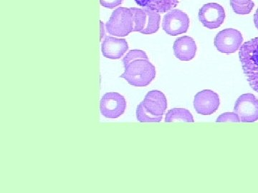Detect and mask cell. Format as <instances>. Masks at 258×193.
Instances as JSON below:
<instances>
[{
	"label": "cell",
	"mask_w": 258,
	"mask_h": 193,
	"mask_svg": "<svg viewBox=\"0 0 258 193\" xmlns=\"http://www.w3.org/2000/svg\"><path fill=\"white\" fill-rule=\"evenodd\" d=\"M124 72L120 76L131 85L146 87L155 79L157 71L149 59H138L124 67Z\"/></svg>",
	"instance_id": "1"
},
{
	"label": "cell",
	"mask_w": 258,
	"mask_h": 193,
	"mask_svg": "<svg viewBox=\"0 0 258 193\" xmlns=\"http://www.w3.org/2000/svg\"><path fill=\"white\" fill-rule=\"evenodd\" d=\"M239 57L249 86L258 92V37L242 45Z\"/></svg>",
	"instance_id": "2"
},
{
	"label": "cell",
	"mask_w": 258,
	"mask_h": 193,
	"mask_svg": "<svg viewBox=\"0 0 258 193\" xmlns=\"http://www.w3.org/2000/svg\"><path fill=\"white\" fill-rule=\"evenodd\" d=\"M133 13L130 8H118L112 13L106 24L108 33L112 36L124 37L134 32Z\"/></svg>",
	"instance_id": "3"
},
{
	"label": "cell",
	"mask_w": 258,
	"mask_h": 193,
	"mask_svg": "<svg viewBox=\"0 0 258 193\" xmlns=\"http://www.w3.org/2000/svg\"><path fill=\"white\" fill-rule=\"evenodd\" d=\"M133 13L134 32L144 35H152L159 30L161 15L157 12L149 9L130 8Z\"/></svg>",
	"instance_id": "4"
},
{
	"label": "cell",
	"mask_w": 258,
	"mask_h": 193,
	"mask_svg": "<svg viewBox=\"0 0 258 193\" xmlns=\"http://www.w3.org/2000/svg\"><path fill=\"white\" fill-rule=\"evenodd\" d=\"M126 101L124 96L116 92H106L100 101V112L108 119H116L124 113Z\"/></svg>",
	"instance_id": "5"
},
{
	"label": "cell",
	"mask_w": 258,
	"mask_h": 193,
	"mask_svg": "<svg viewBox=\"0 0 258 193\" xmlns=\"http://www.w3.org/2000/svg\"><path fill=\"white\" fill-rule=\"evenodd\" d=\"M189 23V18L186 13L178 9L171 10L163 18L162 28L167 35L176 36L186 33Z\"/></svg>",
	"instance_id": "6"
},
{
	"label": "cell",
	"mask_w": 258,
	"mask_h": 193,
	"mask_svg": "<svg viewBox=\"0 0 258 193\" xmlns=\"http://www.w3.org/2000/svg\"><path fill=\"white\" fill-rule=\"evenodd\" d=\"M243 37L235 29H225L219 32L215 38V46L222 53L231 54L237 52L242 46Z\"/></svg>",
	"instance_id": "7"
},
{
	"label": "cell",
	"mask_w": 258,
	"mask_h": 193,
	"mask_svg": "<svg viewBox=\"0 0 258 193\" xmlns=\"http://www.w3.org/2000/svg\"><path fill=\"white\" fill-rule=\"evenodd\" d=\"M234 112L242 123H254L258 120V100L251 93L243 94L236 101Z\"/></svg>",
	"instance_id": "8"
},
{
	"label": "cell",
	"mask_w": 258,
	"mask_h": 193,
	"mask_svg": "<svg viewBox=\"0 0 258 193\" xmlns=\"http://www.w3.org/2000/svg\"><path fill=\"white\" fill-rule=\"evenodd\" d=\"M225 19V10L223 7L217 3H208L203 5L199 12L200 23L210 30L220 28Z\"/></svg>",
	"instance_id": "9"
},
{
	"label": "cell",
	"mask_w": 258,
	"mask_h": 193,
	"mask_svg": "<svg viewBox=\"0 0 258 193\" xmlns=\"http://www.w3.org/2000/svg\"><path fill=\"white\" fill-rule=\"evenodd\" d=\"M220 96L210 89H205L197 93L194 100V107L198 114L210 115L215 113L220 107Z\"/></svg>",
	"instance_id": "10"
},
{
	"label": "cell",
	"mask_w": 258,
	"mask_h": 193,
	"mask_svg": "<svg viewBox=\"0 0 258 193\" xmlns=\"http://www.w3.org/2000/svg\"><path fill=\"white\" fill-rule=\"evenodd\" d=\"M128 50V42L125 39L106 36L102 42V55L106 58L118 60L124 55Z\"/></svg>",
	"instance_id": "11"
},
{
	"label": "cell",
	"mask_w": 258,
	"mask_h": 193,
	"mask_svg": "<svg viewBox=\"0 0 258 193\" xmlns=\"http://www.w3.org/2000/svg\"><path fill=\"white\" fill-rule=\"evenodd\" d=\"M142 103L149 113L156 116H163L167 108L165 94L159 90H152L148 92Z\"/></svg>",
	"instance_id": "12"
},
{
	"label": "cell",
	"mask_w": 258,
	"mask_h": 193,
	"mask_svg": "<svg viewBox=\"0 0 258 193\" xmlns=\"http://www.w3.org/2000/svg\"><path fill=\"white\" fill-rule=\"evenodd\" d=\"M173 50L176 58L181 61H190L195 58L198 47L193 38L184 36L176 39Z\"/></svg>",
	"instance_id": "13"
},
{
	"label": "cell",
	"mask_w": 258,
	"mask_h": 193,
	"mask_svg": "<svg viewBox=\"0 0 258 193\" xmlns=\"http://www.w3.org/2000/svg\"><path fill=\"white\" fill-rule=\"evenodd\" d=\"M139 6L144 9L154 10L159 13H165L175 8L180 0H135Z\"/></svg>",
	"instance_id": "14"
},
{
	"label": "cell",
	"mask_w": 258,
	"mask_h": 193,
	"mask_svg": "<svg viewBox=\"0 0 258 193\" xmlns=\"http://www.w3.org/2000/svg\"><path fill=\"white\" fill-rule=\"evenodd\" d=\"M166 123H177V122H185V123H194V118L191 113L188 110L184 108H174L166 113L165 118Z\"/></svg>",
	"instance_id": "15"
},
{
	"label": "cell",
	"mask_w": 258,
	"mask_h": 193,
	"mask_svg": "<svg viewBox=\"0 0 258 193\" xmlns=\"http://www.w3.org/2000/svg\"><path fill=\"white\" fill-rule=\"evenodd\" d=\"M230 5L236 14L248 15L254 7L252 0H230Z\"/></svg>",
	"instance_id": "16"
},
{
	"label": "cell",
	"mask_w": 258,
	"mask_h": 193,
	"mask_svg": "<svg viewBox=\"0 0 258 193\" xmlns=\"http://www.w3.org/2000/svg\"><path fill=\"white\" fill-rule=\"evenodd\" d=\"M137 118L141 123H160L163 116H156L146 110L143 103H141L137 108Z\"/></svg>",
	"instance_id": "17"
},
{
	"label": "cell",
	"mask_w": 258,
	"mask_h": 193,
	"mask_svg": "<svg viewBox=\"0 0 258 193\" xmlns=\"http://www.w3.org/2000/svg\"><path fill=\"white\" fill-rule=\"evenodd\" d=\"M138 59H149L147 54L143 50H132L129 51L126 55L123 57V63L124 67L128 65L130 62H133Z\"/></svg>",
	"instance_id": "18"
},
{
	"label": "cell",
	"mask_w": 258,
	"mask_h": 193,
	"mask_svg": "<svg viewBox=\"0 0 258 193\" xmlns=\"http://www.w3.org/2000/svg\"><path fill=\"white\" fill-rule=\"evenodd\" d=\"M217 123H240V120L238 115L234 113H225L218 117Z\"/></svg>",
	"instance_id": "19"
},
{
	"label": "cell",
	"mask_w": 258,
	"mask_h": 193,
	"mask_svg": "<svg viewBox=\"0 0 258 193\" xmlns=\"http://www.w3.org/2000/svg\"><path fill=\"white\" fill-rule=\"evenodd\" d=\"M123 0H100V3L103 8L113 9L123 3Z\"/></svg>",
	"instance_id": "20"
},
{
	"label": "cell",
	"mask_w": 258,
	"mask_h": 193,
	"mask_svg": "<svg viewBox=\"0 0 258 193\" xmlns=\"http://www.w3.org/2000/svg\"><path fill=\"white\" fill-rule=\"evenodd\" d=\"M100 26H101V32H100V40H103V37H105L106 35V32H105L104 24L103 22L100 21Z\"/></svg>",
	"instance_id": "21"
},
{
	"label": "cell",
	"mask_w": 258,
	"mask_h": 193,
	"mask_svg": "<svg viewBox=\"0 0 258 193\" xmlns=\"http://www.w3.org/2000/svg\"><path fill=\"white\" fill-rule=\"evenodd\" d=\"M254 23L255 25L256 28L258 30V8L256 10L255 13L254 15Z\"/></svg>",
	"instance_id": "22"
}]
</instances>
